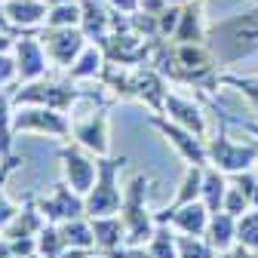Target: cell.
Masks as SVG:
<instances>
[{
    "label": "cell",
    "mask_w": 258,
    "mask_h": 258,
    "mask_svg": "<svg viewBox=\"0 0 258 258\" xmlns=\"http://www.w3.org/2000/svg\"><path fill=\"white\" fill-rule=\"evenodd\" d=\"M80 99H95L102 102L105 92H92V89H80L77 80H31V83H19L13 89V105H43V108H55V111H64L68 114L74 102Z\"/></svg>",
    "instance_id": "obj_1"
},
{
    "label": "cell",
    "mask_w": 258,
    "mask_h": 258,
    "mask_svg": "<svg viewBox=\"0 0 258 258\" xmlns=\"http://www.w3.org/2000/svg\"><path fill=\"white\" fill-rule=\"evenodd\" d=\"M148 184H151L148 175H133L123 187L120 215H123V224H126V246H145L157 231L154 212L148 209V200H145Z\"/></svg>",
    "instance_id": "obj_2"
},
{
    "label": "cell",
    "mask_w": 258,
    "mask_h": 258,
    "mask_svg": "<svg viewBox=\"0 0 258 258\" xmlns=\"http://www.w3.org/2000/svg\"><path fill=\"white\" fill-rule=\"evenodd\" d=\"M129 163L126 157H99V178L86 194V218L95 215H117L123 206V187H117V172Z\"/></svg>",
    "instance_id": "obj_3"
},
{
    "label": "cell",
    "mask_w": 258,
    "mask_h": 258,
    "mask_svg": "<svg viewBox=\"0 0 258 258\" xmlns=\"http://www.w3.org/2000/svg\"><path fill=\"white\" fill-rule=\"evenodd\" d=\"M209 34L215 40V49L228 46L224 58H237L243 52L258 49V10L246 13V16H237V19H228V22H218Z\"/></svg>",
    "instance_id": "obj_4"
},
{
    "label": "cell",
    "mask_w": 258,
    "mask_h": 258,
    "mask_svg": "<svg viewBox=\"0 0 258 258\" xmlns=\"http://www.w3.org/2000/svg\"><path fill=\"white\" fill-rule=\"evenodd\" d=\"M206 151H209V163L218 166L224 175H237V172H249L258 163V142L249 145H237L228 139V133H218L212 139H206Z\"/></svg>",
    "instance_id": "obj_5"
},
{
    "label": "cell",
    "mask_w": 258,
    "mask_h": 258,
    "mask_svg": "<svg viewBox=\"0 0 258 258\" xmlns=\"http://www.w3.org/2000/svg\"><path fill=\"white\" fill-rule=\"evenodd\" d=\"M148 123L154 129H160V136H163L181 160H187V166H209V151H206V139L194 136L190 129L172 123L166 114H148Z\"/></svg>",
    "instance_id": "obj_6"
},
{
    "label": "cell",
    "mask_w": 258,
    "mask_h": 258,
    "mask_svg": "<svg viewBox=\"0 0 258 258\" xmlns=\"http://www.w3.org/2000/svg\"><path fill=\"white\" fill-rule=\"evenodd\" d=\"M13 129L16 133H37V136L64 139V136H71V120L64 117V111H55V108L19 105V111L13 114Z\"/></svg>",
    "instance_id": "obj_7"
},
{
    "label": "cell",
    "mask_w": 258,
    "mask_h": 258,
    "mask_svg": "<svg viewBox=\"0 0 258 258\" xmlns=\"http://www.w3.org/2000/svg\"><path fill=\"white\" fill-rule=\"evenodd\" d=\"M58 160H61L64 181H68L77 194L86 197L92 190V184H95V178H99V157L92 151H86L83 145H61Z\"/></svg>",
    "instance_id": "obj_8"
},
{
    "label": "cell",
    "mask_w": 258,
    "mask_h": 258,
    "mask_svg": "<svg viewBox=\"0 0 258 258\" xmlns=\"http://www.w3.org/2000/svg\"><path fill=\"white\" fill-rule=\"evenodd\" d=\"M43 46H46V55L52 64L58 68H71L77 61V55L86 49V34L80 31V25H68V28H49L40 34Z\"/></svg>",
    "instance_id": "obj_9"
},
{
    "label": "cell",
    "mask_w": 258,
    "mask_h": 258,
    "mask_svg": "<svg viewBox=\"0 0 258 258\" xmlns=\"http://www.w3.org/2000/svg\"><path fill=\"white\" fill-rule=\"evenodd\" d=\"M37 206H40V212L46 215V221H52V224H61V221H71V218L86 215V200H83V194H77L68 181L52 184V190L46 194V197L37 200Z\"/></svg>",
    "instance_id": "obj_10"
},
{
    "label": "cell",
    "mask_w": 258,
    "mask_h": 258,
    "mask_svg": "<svg viewBox=\"0 0 258 258\" xmlns=\"http://www.w3.org/2000/svg\"><path fill=\"white\" fill-rule=\"evenodd\" d=\"M13 55H16V68H19V83H31V80L46 77L49 55H46L40 34H22L13 43Z\"/></svg>",
    "instance_id": "obj_11"
},
{
    "label": "cell",
    "mask_w": 258,
    "mask_h": 258,
    "mask_svg": "<svg viewBox=\"0 0 258 258\" xmlns=\"http://www.w3.org/2000/svg\"><path fill=\"white\" fill-rule=\"evenodd\" d=\"M108 111L99 108L89 117L71 123V136L77 139V145H83L86 151H92L95 157H108L111 154V136H108Z\"/></svg>",
    "instance_id": "obj_12"
},
{
    "label": "cell",
    "mask_w": 258,
    "mask_h": 258,
    "mask_svg": "<svg viewBox=\"0 0 258 258\" xmlns=\"http://www.w3.org/2000/svg\"><path fill=\"white\" fill-rule=\"evenodd\" d=\"M80 31L89 43H105L114 34V10H105L102 0H80Z\"/></svg>",
    "instance_id": "obj_13"
},
{
    "label": "cell",
    "mask_w": 258,
    "mask_h": 258,
    "mask_svg": "<svg viewBox=\"0 0 258 258\" xmlns=\"http://www.w3.org/2000/svg\"><path fill=\"white\" fill-rule=\"evenodd\" d=\"M163 114H166L172 123H178V126L190 129L194 136L206 139V120H203L200 108L194 105L190 99H184V95H175V92H169V95H166V105H163Z\"/></svg>",
    "instance_id": "obj_14"
},
{
    "label": "cell",
    "mask_w": 258,
    "mask_h": 258,
    "mask_svg": "<svg viewBox=\"0 0 258 258\" xmlns=\"http://www.w3.org/2000/svg\"><path fill=\"white\" fill-rule=\"evenodd\" d=\"M89 221H92V234H95V249H99V255L126 246V224H123L120 212L117 215H95Z\"/></svg>",
    "instance_id": "obj_15"
},
{
    "label": "cell",
    "mask_w": 258,
    "mask_h": 258,
    "mask_svg": "<svg viewBox=\"0 0 258 258\" xmlns=\"http://www.w3.org/2000/svg\"><path fill=\"white\" fill-rule=\"evenodd\" d=\"M43 224H46V215L40 212V206H37V200H34V197H28L25 209H19V212H16V218H13V221H10L0 234H4V240L37 237V234L43 231Z\"/></svg>",
    "instance_id": "obj_16"
},
{
    "label": "cell",
    "mask_w": 258,
    "mask_h": 258,
    "mask_svg": "<svg viewBox=\"0 0 258 258\" xmlns=\"http://www.w3.org/2000/svg\"><path fill=\"white\" fill-rule=\"evenodd\" d=\"M4 13H7V22L16 25L19 31H31L34 25L46 22L49 7L43 0H4Z\"/></svg>",
    "instance_id": "obj_17"
},
{
    "label": "cell",
    "mask_w": 258,
    "mask_h": 258,
    "mask_svg": "<svg viewBox=\"0 0 258 258\" xmlns=\"http://www.w3.org/2000/svg\"><path fill=\"white\" fill-rule=\"evenodd\" d=\"M209 209H206V203L203 200H194V203H187V206H181V209H175L172 212V218H169V224L178 231V234H194V237H203L206 234V224H209Z\"/></svg>",
    "instance_id": "obj_18"
},
{
    "label": "cell",
    "mask_w": 258,
    "mask_h": 258,
    "mask_svg": "<svg viewBox=\"0 0 258 258\" xmlns=\"http://www.w3.org/2000/svg\"><path fill=\"white\" fill-rule=\"evenodd\" d=\"M203 237H206V243H209L215 252L234 249V243H237V218L228 215V212H212Z\"/></svg>",
    "instance_id": "obj_19"
},
{
    "label": "cell",
    "mask_w": 258,
    "mask_h": 258,
    "mask_svg": "<svg viewBox=\"0 0 258 258\" xmlns=\"http://www.w3.org/2000/svg\"><path fill=\"white\" fill-rule=\"evenodd\" d=\"M105 64H108L105 49H102L99 43H89V46L77 55V61L68 68V77L77 80V83H83V80H95V77H102Z\"/></svg>",
    "instance_id": "obj_20"
},
{
    "label": "cell",
    "mask_w": 258,
    "mask_h": 258,
    "mask_svg": "<svg viewBox=\"0 0 258 258\" xmlns=\"http://www.w3.org/2000/svg\"><path fill=\"white\" fill-rule=\"evenodd\" d=\"M200 7H203V0H187L181 7V19H178L175 34H172V43H200L203 40Z\"/></svg>",
    "instance_id": "obj_21"
},
{
    "label": "cell",
    "mask_w": 258,
    "mask_h": 258,
    "mask_svg": "<svg viewBox=\"0 0 258 258\" xmlns=\"http://www.w3.org/2000/svg\"><path fill=\"white\" fill-rule=\"evenodd\" d=\"M224 194H228V178L218 166H203V190H200V200L206 203L209 212H221L224 206Z\"/></svg>",
    "instance_id": "obj_22"
},
{
    "label": "cell",
    "mask_w": 258,
    "mask_h": 258,
    "mask_svg": "<svg viewBox=\"0 0 258 258\" xmlns=\"http://www.w3.org/2000/svg\"><path fill=\"white\" fill-rule=\"evenodd\" d=\"M61 234H64V243L71 249H95V234H92V221L86 215L80 218H71V221H61L58 224Z\"/></svg>",
    "instance_id": "obj_23"
},
{
    "label": "cell",
    "mask_w": 258,
    "mask_h": 258,
    "mask_svg": "<svg viewBox=\"0 0 258 258\" xmlns=\"http://www.w3.org/2000/svg\"><path fill=\"white\" fill-rule=\"evenodd\" d=\"M13 89H0V160L13 157Z\"/></svg>",
    "instance_id": "obj_24"
},
{
    "label": "cell",
    "mask_w": 258,
    "mask_h": 258,
    "mask_svg": "<svg viewBox=\"0 0 258 258\" xmlns=\"http://www.w3.org/2000/svg\"><path fill=\"white\" fill-rule=\"evenodd\" d=\"M19 163H22V157H19V154H13V157H7V160H0V231H4L7 224L16 218V212H19V206L10 203V200H7V194H4V184H7V178L19 169Z\"/></svg>",
    "instance_id": "obj_25"
},
{
    "label": "cell",
    "mask_w": 258,
    "mask_h": 258,
    "mask_svg": "<svg viewBox=\"0 0 258 258\" xmlns=\"http://www.w3.org/2000/svg\"><path fill=\"white\" fill-rule=\"evenodd\" d=\"M151 258H178V246H175V228L172 224H157L154 237L145 243Z\"/></svg>",
    "instance_id": "obj_26"
},
{
    "label": "cell",
    "mask_w": 258,
    "mask_h": 258,
    "mask_svg": "<svg viewBox=\"0 0 258 258\" xmlns=\"http://www.w3.org/2000/svg\"><path fill=\"white\" fill-rule=\"evenodd\" d=\"M64 249H71V246L64 243L61 228H58V224H52V221H46L43 231L37 234V252H40L43 258H58Z\"/></svg>",
    "instance_id": "obj_27"
},
{
    "label": "cell",
    "mask_w": 258,
    "mask_h": 258,
    "mask_svg": "<svg viewBox=\"0 0 258 258\" xmlns=\"http://www.w3.org/2000/svg\"><path fill=\"white\" fill-rule=\"evenodd\" d=\"M175 246H178V258H215L218 255L206 243V237H194V234H178Z\"/></svg>",
    "instance_id": "obj_28"
},
{
    "label": "cell",
    "mask_w": 258,
    "mask_h": 258,
    "mask_svg": "<svg viewBox=\"0 0 258 258\" xmlns=\"http://www.w3.org/2000/svg\"><path fill=\"white\" fill-rule=\"evenodd\" d=\"M237 243L258 252V206H252L237 218Z\"/></svg>",
    "instance_id": "obj_29"
},
{
    "label": "cell",
    "mask_w": 258,
    "mask_h": 258,
    "mask_svg": "<svg viewBox=\"0 0 258 258\" xmlns=\"http://www.w3.org/2000/svg\"><path fill=\"white\" fill-rule=\"evenodd\" d=\"M46 25H49V28H68V25H80V0H74V4H55V7H49Z\"/></svg>",
    "instance_id": "obj_30"
},
{
    "label": "cell",
    "mask_w": 258,
    "mask_h": 258,
    "mask_svg": "<svg viewBox=\"0 0 258 258\" xmlns=\"http://www.w3.org/2000/svg\"><path fill=\"white\" fill-rule=\"evenodd\" d=\"M255 203H252V197L243 190V187H237L234 181L228 184V194H224V206H221V212H228V215H234V218H240L243 212H249Z\"/></svg>",
    "instance_id": "obj_31"
},
{
    "label": "cell",
    "mask_w": 258,
    "mask_h": 258,
    "mask_svg": "<svg viewBox=\"0 0 258 258\" xmlns=\"http://www.w3.org/2000/svg\"><path fill=\"white\" fill-rule=\"evenodd\" d=\"M221 83H228L234 89H240L246 99L252 102V108L258 111V77H237V74H221Z\"/></svg>",
    "instance_id": "obj_32"
},
{
    "label": "cell",
    "mask_w": 258,
    "mask_h": 258,
    "mask_svg": "<svg viewBox=\"0 0 258 258\" xmlns=\"http://www.w3.org/2000/svg\"><path fill=\"white\" fill-rule=\"evenodd\" d=\"M13 80H19L16 55H7V52H0V86H10Z\"/></svg>",
    "instance_id": "obj_33"
},
{
    "label": "cell",
    "mask_w": 258,
    "mask_h": 258,
    "mask_svg": "<svg viewBox=\"0 0 258 258\" xmlns=\"http://www.w3.org/2000/svg\"><path fill=\"white\" fill-rule=\"evenodd\" d=\"M108 4H111L117 13H123V16H133V13L139 10V0H108Z\"/></svg>",
    "instance_id": "obj_34"
},
{
    "label": "cell",
    "mask_w": 258,
    "mask_h": 258,
    "mask_svg": "<svg viewBox=\"0 0 258 258\" xmlns=\"http://www.w3.org/2000/svg\"><path fill=\"white\" fill-rule=\"evenodd\" d=\"M169 4H166V0H139V10H145V13H163Z\"/></svg>",
    "instance_id": "obj_35"
},
{
    "label": "cell",
    "mask_w": 258,
    "mask_h": 258,
    "mask_svg": "<svg viewBox=\"0 0 258 258\" xmlns=\"http://www.w3.org/2000/svg\"><path fill=\"white\" fill-rule=\"evenodd\" d=\"M99 249H64L58 258H95Z\"/></svg>",
    "instance_id": "obj_36"
},
{
    "label": "cell",
    "mask_w": 258,
    "mask_h": 258,
    "mask_svg": "<svg viewBox=\"0 0 258 258\" xmlns=\"http://www.w3.org/2000/svg\"><path fill=\"white\" fill-rule=\"evenodd\" d=\"M13 43H16V37L10 34V31L0 28V52H10V49H13Z\"/></svg>",
    "instance_id": "obj_37"
},
{
    "label": "cell",
    "mask_w": 258,
    "mask_h": 258,
    "mask_svg": "<svg viewBox=\"0 0 258 258\" xmlns=\"http://www.w3.org/2000/svg\"><path fill=\"white\" fill-rule=\"evenodd\" d=\"M231 252H234V258H258V252H255V249H246V246H240V243H237Z\"/></svg>",
    "instance_id": "obj_38"
},
{
    "label": "cell",
    "mask_w": 258,
    "mask_h": 258,
    "mask_svg": "<svg viewBox=\"0 0 258 258\" xmlns=\"http://www.w3.org/2000/svg\"><path fill=\"white\" fill-rule=\"evenodd\" d=\"M46 7H55V4H74V0H43Z\"/></svg>",
    "instance_id": "obj_39"
},
{
    "label": "cell",
    "mask_w": 258,
    "mask_h": 258,
    "mask_svg": "<svg viewBox=\"0 0 258 258\" xmlns=\"http://www.w3.org/2000/svg\"><path fill=\"white\" fill-rule=\"evenodd\" d=\"M215 258H234V252H231V249H228V252H218Z\"/></svg>",
    "instance_id": "obj_40"
},
{
    "label": "cell",
    "mask_w": 258,
    "mask_h": 258,
    "mask_svg": "<svg viewBox=\"0 0 258 258\" xmlns=\"http://www.w3.org/2000/svg\"><path fill=\"white\" fill-rule=\"evenodd\" d=\"M166 4H187V0H166Z\"/></svg>",
    "instance_id": "obj_41"
},
{
    "label": "cell",
    "mask_w": 258,
    "mask_h": 258,
    "mask_svg": "<svg viewBox=\"0 0 258 258\" xmlns=\"http://www.w3.org/2000/svg\"><path fill=\"white\" fill-rule=\"evenodd\" d=\"M28 258H43V255H40V252H34V255H28Z\"/></svg>",
    "instance_id": "obj_42"
}]
</instances>
